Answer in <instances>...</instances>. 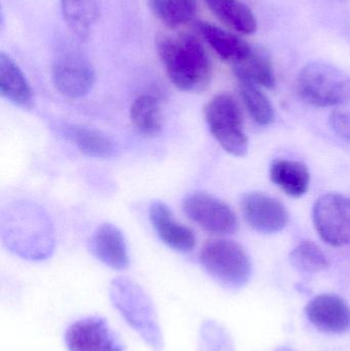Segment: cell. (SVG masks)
I'll return each instance as SVG.
<instances>
[{
	"label": "cell",
	"instance_id": "cell-23",
	"mask_svg": "<svg viewBox=\"0 0 350 351\" xmlns=\"http://www.w3.org/2000/svg\"><path fill=\"white\" fill-rule=\"evenodd\" d=\"M240 94L247 110L258 125H271L275 119L273 107L269 99L256 84L238 82Z\"/></svg>",
	"mask_w": 350,
	"mask_h": 351
},
{
	"label": "cell",
	"instance_id": "cell-26",
	"mask_svg": "<svg viewBox=\"0 0 350 351\" xmlns=\"http://www.w3.org/2000/svg\"><path fill=\"white\" fill-rule=\"evenodd\" d=\"M330 123L335 133L350 142V107L337 109L331 113Z\"/></svg>",
	"mask_w": 350,
	"mask_h": 351
},
{
	"label": "cell",
	"instance_id": "cell-8",
	"mask_svg": "<svg viewBox=\"0 0 350 351\" xmlns=\"http://www.w3.org/2000/svg\"><path fill=\"white\" fill-rule=\"evenodd\" d=\"M68 351H125L121 338L101 317H88L72 323L65 333Z\"/></svg>",
	"mask_w": 350,
	"mask_h": 351
},
{
	"label": "cell",
	"instance_id": "cell-21",
	"mask_svg": "<svg viewBox=\"0 0 350 351\" xmlns=\"http://www.w3.org/2000/svg\"><path fill=\"white\" fill-rule=\"evenodd\" d=\"M67 136L76 147L90 158H109L115 154L113 142L105 134L86 127H70Z\"/></svg>",
	"mask_w": 350,
	"mask_h": 351
},
{
	"label": "cell",
	"instance_id": "cell-12",
	"mask_svg": "<svg viewBox=\"0 0 350 351\" xmlns=\"http://www.w3.org/2000/svg\"><path fill=\"white\" fill-rule=\"evenodd\" d=\"M149 218L154 230L164 245L180 253L195 249L197 237L189 227L181 224L166 204L154 202L150 206Z\"/></svg>",
	"mask_w": 350,
	"mask_h": 351
},
{
	"label": "cell",
	"instance_id": "cell-6",
	"mask_svg": "<svg viewBox=\"0 0 350 351\" xmlns=\"http://www.w3.org/2000/svg\"><path fill=\"white\" fill-rule=\"evenodd\" d=\"M316 230L321 239L332 245L350 243V199L337 193L320 196L312 210Z\"/></svg>",
	"mask_w": 350,
	"mask_h": 351
},
{
	"label": "cell",
	"instance_id": "cell-24",
	"mask_svg": "<svg viewBox=\"0 0 350 351\" xmlns=\"http://www.w3.org/2000/svg\"><path fill=\"white\" fill-rule=\"evenodd\" d=\"M290 262L298 271L304 274H316L324 271L329 266V260L318 245L312 241L298 245L290 255Z\"/></svg>",
	"mask_w": 350,
	"mask_h": 351
},
{
	"label": "cell",
	"instance_id": "cell-18",
	"mask_svg": "<svg viewBox=\"0 0 350 351\" xmlns=\"http://www.w3.org/2000/svg\"><path fill=\"white\" fill-rule=\"evenodd\" d=\"M212 12L232 30L242 34H253L257 20L251 8L240 0H205Z\"/></svg>",
	"mask_w": 350,
	"mask_h": 351
},
{
	"label": "cell",
	"instance_id": "cell-5",
	"mask_svg": "<svg viewBox=\"0 0 350 351\" xmlns=\"http://www.w3.org/2000/svg\"><path fill=\"white\" fill-rule=\"evenodd\" d=\"M208 127L216 141L227 154L246 156L249 140L244 128V117L238 101L229 94H219L205 107Z\"/></svg>",
	"mask_w": 350,
	"mask_h": 351
},
{
	"label": "cell",
	"instance_id": "cell-2",
	"mask_svg": "<svg viewBox=\"0 0 350 351\" xmlns=\"http://www.w3.org/2000/svg\"><path fill=\"white\" fill-rule=\"evenodd\" d=\"M111 302L129 327L153 351H164V342L153 301L139 285L119 278L111 282Z\"/></svg>",
	"mask_w": 350,
	"mask_h": 351
},
{
	"label": "cell",
	"instance_id": "cell-7",
	"mask_svg": "<svg viewBox=\"0 0 350 351\" xmlns=\"http://www.w3.org/2000/svg\"><path fill=\"white\" fill-rule=\"evenodd\" d=\"M183 210L193 222L208 232L234 234L238 229L236 213L228 204L211 194L195 192L183 200Z\"/></svg>",
	"mask_w": 350,
	"mask_h": 351
},
{
	"label": "cell",
	"instance_id": "cell-9",
	"mask_svg": "<svg viewBox=\"0 0 350 351\" xmlns=\"http://www.w3.org/2000/svg\"><path fill=\"white\" fill-rule=\"evenodd\" d=\"M55 88L68 98L86 96L96 80L90 62L77 51H65L55 58L51 68Z\"/></svg>",
	"mask_w": 350,
	"mask_h": 351
},
{
	"label": "cell",
	"instance_id": "cell-11",
	"mask_svg": "<svg viewBox=\"0 0 350 351\" xmlns=\"http://www.w3.org/2000/svg\"><path fill=\"white\" fill-rule=\"evenodd\" d=\"M304 311L312 325L323 333L345 334L350 330V307L338 295H318Z\"/></svg>",
	"mask_w": 350,
	"mask_h": 351
},
{
	"label": "cell",
	"instance_id": "cell-15",
	"mask_svg": "<svg viewBox=\"0 0 350 351\" xmlns=\"http://www.w3.org/2000/svg\"><path fill=\"white\" fill-rule=\"evenodd\" d=\"M197 30L216 53L232 65L246 57L252 49V45L238 35L211 23H197Z\"/></svg>",
	"mask_w": 350,
	"mask_h": 351
},
{
	"label": "cell",
	"instance_id": "cell-4",
	"mask_svg": "<svg viewBox=\"0 0 350 351\" xmlns=\"http://www.w3.org/2000/svg\"><path fill=\"white\" fill-rule=\"evenodd\" d=\"M199 261L216 282L228 289L242 288L252 274L250 258L236 241L218 239L205 243Z\"/></svg>",
	"mask_w": 350,
	"mask_h": 351
},
{
	"label": "cell",
	"instance_id": "cell-27",
	"mask_svg": "<svg viewBox=\"0 0 350 351\" xmlns=\"http://www.w3.org/2000/svg\"><path fill=\"white\" fill-rule=\"evenodd\" d=\"M275 351H293L290 350L289 348H286V346H281V348H277Z\"/></svg>",
	"mask_w": 350,
	"mask_h": 351
},
{
	"label": "cell",
	"instance_id": "cell-13",
	"mask_svg": "<svg viewBox=\"0 0 350 351\" xmlns=\"http://www.w3.org/2000/svg\"><path fill=\"white\" fill-rule=\"evenodd\" d=\"M97 259L114 270L127 269L129 265V251L123 232L115 225L105 223L98 227L90 241Z\"/></svg>",
	"mask_w": 350,
	"mask_h": 351
},
{
	"label": "cell",
	"instance_id": "cell-3",
	"mask_svg": "<svg viewBox=\"0 0 350 351\" xmlns=\"http://www.w3.org/2000/svg\"><path fill=\"white\" fill-rule=\"evenodd\" d=\"M297 88L302 99L316 107L350 103V75L325 62L306 64L298 75Z\"/></svg>",
	"mask_w": 350,
	"mask_h": 351
},
{
	"label": "cell",
	"instance_id": "cell-19",
	"mask_svg": "<svg viewBox=\"0 0 350 351\" xmlns=\"http://www.w3.org/2000/svg\"><path fill=\"white\" fill-rule=\"evenodd\" d=\"M129 117L136 129L147 137H158L162 133V105L153 95L138 96L132 103Z\"/></svg>",
	"mask_w": 350,
	"mask_h": 351
},
{
	"label": "cell",
	"instance_id": "cell-20",
	"mask_svg": "<svg viewBox=\"0 0 350 351\" xmlns=\"http://www.w3.org/2000/svg\"><path fill=\"white\" fill-rule=\"evenodd\" d=\"M61 10L68 28L80 39L86 38L99 18V0H61Z\"/></svg>",
	"mask_w": 350,
	"mask_h": 351
},
{
	"label": "cell",
	"instance_id": "cell-22",
	"mask_svg": "<svg viewBox=\"0 0 350 351\" xmlns=\"http://www.w3.org/2000/svg\"><path fill=\"white\" fill-rule=\"evenodd\" d=\"M154 16L170 28L191 22L197 14L195 0H148Z\"/></svg>",
	"mask_w": 350,
	"mask_h": 351
},
{
	"label": "cell",
	"instance_id": "cell-10",
	"mask_svg": "<svg viewBox=\"0 0 350 351\" xmlns=\"http://www.w3.org/2000/svg\"><path fill=\"white\" fill-rule=\"evenodd\" d=\"M246 222L263 234L283 230L289 223V213L279 200L261 192L247 194L242 200Z\"/></svg>",
	"mask_w": 350,
	"mask_h": 351
},
{
	"label": "cell",
	"instance_id": "cell-25",
	"mask_svg": "<svg viewBox=\"0 0 350 351\" xmlns=\"http://www.w3.org/2000/svg\"><path fill=\"white\" fill-rule=\"evenodd\" d=\"M199 351H234L227 332L216 322L207 321L201 328Z\"/></svg>",
	"mask_w": 350,
	"mask_h": 351
},
{
	"label": "cell",
	"instance_id": "cell-16",
	"mask_svg": "<svg viewBox=\"0 0 350 351\" xmlns=\"http://www.w3.org/2000/svg\"><path fill=\"white\" fill-rule=\"evenodd\" d=\"M238 82H251L263 88L275 84V70L271 56L260 47H253L250 53L232 65Z\"/></svg>",
	"mask_w": 350,
	"mask_h": 351
},
{
	"label": "cell",
	"instance_id": "cell-17",
	"mask_svg": "<svg viewBox=\"0 0 350 351\" xmlns=\"http://www.w3.org/2000/svg\"><path fill=\"white\" fill-rule=\"evenodd\" d=\"M269 175L273 184L292 197H301L310 187V171L305 165L296 160H275Z\"/></svg>",
	"mask_w": 350,
	"mask_h": 351
},
{
	"label": "cell",
	"instance_id": "cell-1",
	"mask_svg": "<svg viewBox=\"0 0 350 351\" xmlns=\"http://www.w3.org/2000/svg\"><path fill=\"white\" fill-rule=\"evenodd\" d=\"M158 51L168 80L178 90L185 93L207 90L213 72L212 62L195 35H162L158 39Z\"/></svg>",
	"mask_w": 350,
	"mask_h": 351
},
{
	"label": "cell",
	"instance_id": "cell-14",
	"mask_svg": "<svg viewBox=\"0 0 350 351\" xmlns=\"http://www.w3.org/2000/svg\"><path fill=\"white\" fill-rule=\"evenodd\" d=\"M0 92L2 97L16 106L30 109L33 93L26 76L10 56L0 53Z\"/></svg>",
	"mask_w": 350,
	"mask_h": 351
}]
</instances>
